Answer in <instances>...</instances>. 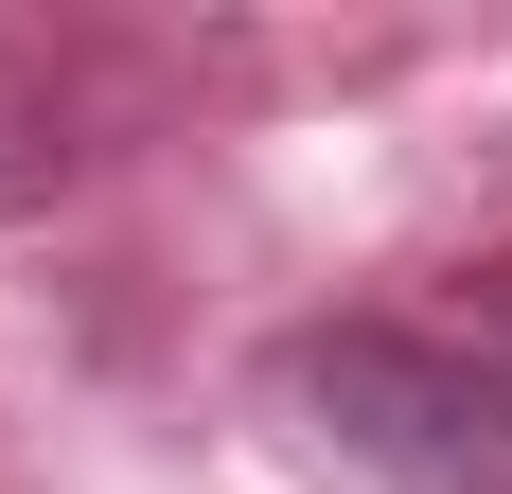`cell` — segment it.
Instances as JSON below:
<instances>
[{
	"mask_svg": "<svg viewBox=\"0 0 512 494\" xmlns=\"http://www.w3.org/2000/svg\"><path fill=\"white\" fill-rule=\"evenodd\" d=\"M283 389L407 494H512V265L460 318H318V336H283Z\"/></svg>",
	"mask_w": 512,
	"mask_h": 494,
	"instance_id": "cell-1",
	"label": "cell"
}]
</instances>
